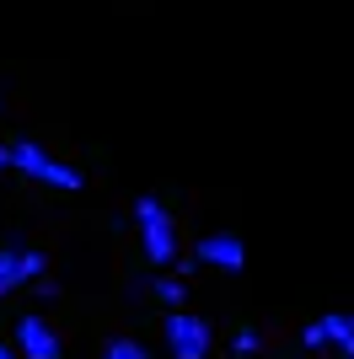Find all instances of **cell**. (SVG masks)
<instances>
[{
    "instance_id": "1",
    "label": "cell",
    "mask_w": 354,
    "mask_h": 359,
    "mask_svg": "<svg viewBox=\"0 0 354 359\" xmlns=\"http://www.w3.org/2000/svg\"><path fill=\"white\" fill-rule=\"evenodd\" d=\"M134 231H140V252H145L150 269L172 273L177 269V220L156 194H140L134 198Z\"/></svg>"
},
{
    "instance_id": "2",
    "label": "cell",
    "mask_w": 354,
    "mask_h": 359,
    "mask_svg": "<svg viewBox=\"0 0 354 359\" xmlns=\"http://www.w3.org/2000/svg\"><path fill=\"white\" fill-rule=\"evenodd\" d=\"M11 172H22V177H32V182H44V188H59V194H75V188L86 182L75 166H65L59 156H48L38 140H16V145H11Z\"/></svg>"
},
{
    "instance_id": "3",
    "label": "cell",
    "mask_w": 354,
    "mask_h": 359,
    "mask_svg": "<svg viewBox=\"0 0 354 359\" xmlns=\"http://www.w3.org/2000/svg\"><path fill=\"white\" fill-rule=\"evenodd\" d=\"M166 354L172 359H209V348H215V332H209L204 316L193 311H166Z\"/></svg>"
},
{
    "instance_id": "4",
    "label": "cell",
    "mask_w": 354,
    "mask_h": 359,
    "mask_svg": "<svg viewBox=\"0 0 354 359\" xmlns=\"http://www.w3.org/2000/svg\"><path fill=\"white\" fill-rule=\"evenodd\" d=\"M44 273H48L44 252H32V247H6V252H0V300L16 295L22 285H38Z\"/></svg>"
},
{
    "instance_id": "5",
    "label": "cell",
    "mask_w": 354,
    "mask_h": 359,
    "mask_svg": "<svg viewBox=\"0 0 354 359\" xmlns=\"http://www.w3.org/2000/svg\"><path fill=\"white\" fill-rule=\"evenodd\" d=\"M193 257L204 263V269H225V273H242L247 269V241L231 236V231H209L199 247H193Z\"/></svg>"
},
{
    "instance_id": "6",
    "label": "cell",
    "mask_w": 354,
    "mask_h": 359,
    "mask_svg": "<svg viewBox=\"0 0 354 359\" xmlns=\"http://www.w3.org/2000/svg\"><path fill=\"white\" fill-rule=\"evenodd\" d=\"M59 332L48 327V316H22L16 322V354L22 359H59Z\"/></svg>"
},
{
    "instance_id": "7",
    "label": "cell",
    "mask_w": 354,
    "mask_h": 359,
    "mask_svg": "<svg viewBox=\"0 0 354 359\" xmlns=\"http://www.w3.org/2000/svg\"><path fill=\"white\" fill-rule=\"evenodd\" d=\"M322 322V332H327V348H339L343 359H354V311H327V316H317Z\"/></svg>"
},
{
    "instance_id": "8",
    "label": "cell",
    "mask_w": 354,
    "mask_h": 359,
    "mask_svg": "<svg viewBox=\"0 0 354 359\" xmlns=\"http://www.w3.org/2000/svg\"><path fill=\"white\" fill-rule=\"evenodd\" d=\"M150 295L162 300L166 311H183V300H188V285H183L177 273H156V279H150Z\"/></svg>"
},
{
    "instance_id": "9",
    "label": "cell",
    "mask_w": 354,
    "mask_h": 359,
    "mask_svg": "<svg viewBox=\"0 0 354 359\" xmlns=\"http://www.w3.org/2000/svg\"><path fill=\"white\" fill-rule=\"evenodd\" d=\"M231 354H242V359L263 354V332H258V327H236L231 332Z\"/></svg>"
},
{
    "instance_id": "10",
    "label": "cell",
    "mask_w": 354,
    "mask_h": 359,
    "mask_svg": "<svg viewBox=\"0 0 354 359\" xmlns=\"http://www.w3.org/2000/svg\"><path fill=\"white\" fill-rule=\"evenodd\" d=\"M103 359H150V354H145V344H134V338H107Z\"/></svg>"
},
{
    "instance_id": "11",
    "label": "cell",
    "mask_w": 354,
    "mask_h": 359,
    "mask_svg": "<svg viewBox=\"0 0 354 359\" xmlns=\"http://www.w3.org/2000/svg\"><path fill=\"white\" fill-rule=\"evenodd\" d=\"M301 348H306V354L327 348V332H322V322H306V327H301Z\"/></svg>"
},
{
    "instance_id": "12",
    "label": "cell",
    "mask_w": 354,
    "mask_h": 359,
    "mask_svg": "<svg viewBox=\"0 0 354 359\" xmlns=\"http://www.w3.org/2000/svg\"><path fill=\"white\" fill-rule=\"evenodd\" d=\"M193 269H199V257H193V252H188V257H177V269H172V273H177V279H188V273H193Z\"/></svg>"
},
{
    "instance_id": "13",
    "label": "cell",
    "mask_w": 354,
    "mask_h": 359,
    "mask_svg": "<svg viewBox=\"0 0 354 359\" xmlns=\"http://www.w3.org/2000/svg\"><path fill=\"white\" fill-rule=\"evenodd\" d=\"M0 359H22V354H16V344H0Z\"/></svg>"
},
{
    "instance_id": "14",
    "label": "cell",
    "mask_w": 354,
    "mask_h": 359,
    "mask_svg": "<svg viewBox=\"0 0 354 359\" xmlns=\"http://www.w3.org/2000/svg\"><path fill=\"white\" fill-rule=\"evenodd\" d=\"M6 166H11V145H0V172H6Z\"/></svg>"
}]
</instances>
